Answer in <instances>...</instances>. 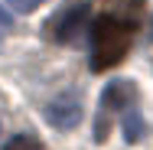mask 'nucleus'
<instances>
[{"mask_svg":"<svg viewBox=\"0 0 153 150\" xmlns=\"http://www.w3.org/2000/svg\"><path fill=\"white\" fill-rule=\"evenodd\" d=\"M134 43V23L121 16H98L91 26V69L104 72L127 56Z\"/></svg>","mask_w":153,"mask_h":150,"instance_id":"obj_1","label":"nucleus"},{"mask_svg":"<svg viewBox=\"0 0 153 150\" xmlns=\"http://www.w3.org/2000/svg\"><path fill=\"white\" fill-rule=\"evenodd\" d=\"M88 16H91V7H88L85 0L65 3L59 13H56V16L46 23V33H49V39H56V43H65V39H72L75 33H78L85 23H88Z\"/></svg>","mask_w":153,"mask_h":150,"instance_id":"obj_2","label":"nucleus"},{"mask_svg":"<svg viewBox=\"0 0 153 150\" xmlns=\"http://www.w3.org/2000/svg\"><path fill=\"white\" fill-rule=\"evenodd\" d=\"M46 121L52 127H59V131H72L82 121V101L75 95H62L56 101H49L46 104Z\"/></svg>","mask_w":153,"mask_h":150,"instance_id":"obj_3","label":"nucleus"},{"mask_svg":"<svg viewBox=\"0 0 153 150\" xmlns=\"http://www.w3.org/2000/svg\"><path fill=\"white\" fill-rule=\"evenodd\" d=\"M134 98H137L134 82L121 78V82H111V85L104 88V95H101V108H104V111H124V108L134 104Z\"/></svg>","mask_w":153,"mask_h":150,"instance_id":"obj_4","label":"nucleus"},{"mask_svg":"<svg viewBox=\"0 0 153 150\" xmlns=\"http://www.w3.org/2000/svg\"><path fill=\"white\" fill-rule=\"evenodd\" d=\"M124 134H127V140H140V134H143V121H140V114H134V111L124 114Z\"/></svg>","mask_w":153,"mask_h":150,"instance_id":"obj_5","label":"nucleus"},{"mask_svg":"<svg viewBox=\"0 0 153 150\" xmlns=\"http://www.w3.org/2000/svg\"><path fill=\"white\" fill-rule=\"evenodd\" d=\"M7 150H42V140H36L33 134H16L7 144Z\"/></svg>","mask_w":153,"mask_h":150,"instance_id":"obj_6","label":"nucleus"},{"mask_svg":"<svg viewBox=\"0 0 153 150\" xmlns=\"http://www.w3.org/2000/svg\"><path fill=\"white\" fill-rule=\"evenodd\" d=\"M39 3H42V0H10V7H13L16 13H33Z\"/></svg>","mask_w":153,"mask_h":150,"instance_id":"obj_7","label":"nucleus"},{"mask_svg":"<svg viewBox=\"0 0 153 150\" xmlns=\"http://www.w3.org/2000/svg\"><path fill=\"white\" fill-rule=\"evenodd\" d=\"M0 23H10V16H7V13H3V10H0Z\"/></svg>","mask_w":153,"mask_h":150,"instance_id":"obj_8","label":"nucleus"}]
</instances>
